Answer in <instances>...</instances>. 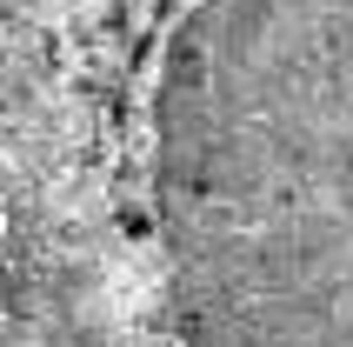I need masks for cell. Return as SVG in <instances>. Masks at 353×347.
Wrapping results in <instances>:
<instances>
[{
  "label": "cell",
  "mask_w": 353,
  "mask_h": 347,
  "mask_svg": "<svg viewBox=\"0 0 353 347\" xmlns=\"http://www.w3.org/2000/svg\"><path fill=\"white\" fill-rule=\"evenodd\" d=\"M187 347H353V0H194L154 94Z\"/></svg>",
  "instance_id": "obj_1"
}]
</instances>
